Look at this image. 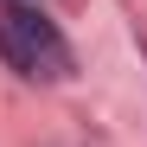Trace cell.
<instances>
[{"mask_svg":"<svg viewBox=\"0 0 147 147\" xmlns=\"http://www.w3.org/2000/svg\"><path fill=\"white\" fill-rule=\"evenodd\" d=\"M0 58L19 77H32V83H64L70 77V45L58 32V19H45L26 0H7L0 7Z\"/></svg>","mask_w":147,"mask_h":147,"instance_id":"cell-1","label":"cell"}]
</instances>
